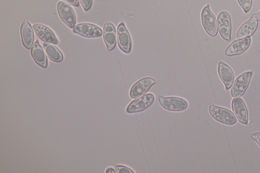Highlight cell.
I'll return each mask as SVG.
<instances>
[{"label": "cell", "mask_w": 260, "mask_h": 173, "mask_svg": "<svg viewBox=\"0 0 260 173\" xmlns=\"http://www.w3.org/2000/svg\"><path fill=\"white\" fill-rule=\"evenodd\" d=\"M209 112L214 119L221 123L232 125L237 123V119L234 114L226 108L211 104Z\"/></svg>", "instance_id": "1"}, {"label": "cell", "mask_w": 260, "mask_h": 173, "mask_svg": "<svg viewBox=\"0 0 260 173\" xmlns=\"http://www.w3.org/2000/svg\"><path fill=\"white\" fill-rule=\"evenodd\" d=\"M201 17L203 26L207 33L212 37L216 36L218 32L217 21L209 4L203 8Z\"/></svg>", "instance_id": "2"}, {"label": "cell", "mask_w": 260, "mask_h": 173, "mask_svg": "<svg viewBox=\"0 0 260 173\" xmlns=\"http://www.w3.org/2000/svg\"><path fill=\"white\" fill-rule=\"evenodd\" d=\"M155 96L151 93L144 94L132 100L126 107V112L133 114L142 112L149 107L154 102Z\"/></svg>", "instance_id": "3"}, {"label": "cell", "mask_w": 260, "mask_h": 173, "mask_svg": "<svg viewBox=\"0 0 260 173\" xmlns=\"http://www.w3.org/2000/svg\"><path fill=\"white\" fill-rule=\"evenodd\" d=\"M252 74L253 73L251 71L245 72L236 79L231 90V95L233 97H240L245 93Z\"/></svg>", "instance_id": "4"}, {"label": "cell", "mask_w": 260, "mask_h": 173, "mask_svg": "<svg viewBox=\"0 0 260 173\" xmlns=\"http://www.w3.org/2000/svg\"><path fill=\"white\" fill-rule=\"evenodd\" d=\"M158 101L161 107L172 112L184 111L187 109L188 105L185 99L176 96H160Z\"/></svg>", "instance_id": "5"}, {"label": "cell", "mask_w": 260, "mask_h": 173, "mask_svg": "<svg viewBox=\"0 0 260 173\" xmlns=\"http://www.w3.org/2000/svg\"><path fill=\"white\" fill-rule=\"evenodd\" d=\"M218 30L221 37L226 41H230L231 37L232 23L230 14L222 11L217 18Z\"/></svg>", "instance_id": "6"}, {"label": "cell", "mask_w": 260, "mask_h": 173, "mask_svg": "<svg viewBox=\"0 0 260 173\" xmlns=\"http://www.w3.org/2000/svg\"><path fill=\"white\" fill-rule=\"evenodd\" d=\"M60 19L68 27L74 28L76 23V17L73 9L68 4L59 1L57 6Z\"/></svg>", "instance_id": "7"}, {"label": "cell", "mask_w": 260, "mask_h": 173, "mask_svg": "<svg viewBox=\"0 0 260 173\" xmlns=\"http://www.w3.org/2000/svg\"><path fill=\"white\" fill-rule=\"evenodd\" d=\"M155 83V80L151 77H145L138 80L131 87L129 96L132 98H136L144 95Z\"/></svg>", "instance_id": "8"}, {"label": "cell", "mask_w": 260, "mask_h": 173, "mask_svg": "<svg viewBox=\"0 0 260 173\" xmlns=\"http://www.w3.org/2000/svg\"><path fill=\"white\" fill-rule=\"evenodd\" d=\"M117 40L119 48L122 52L126 54L131 52L132 46L131 36L123 22L117 26Z\"/></svg>", "instance_id": "9"}, {"label": "cell", "mask_w": 260, "mask_h": 173, "mask_svg": "<svg viewBox=\"0 0 260 173\" xmlns=\"http://www.w3.org/2000/svg\"><path fill=\"white\" fill-rule=\"evenodd\" d=\"M73 31L85 38H96L103 34L102 29L98 26L87 23H82L75 25Z\"/></svg>", "instance_id": "10"}, {"label": "cell", "mask_w": 260, "mask_h": 173, "mask_svg": "<svg viewBox=\"0 0 260 173\" xmlns=\"http://www.w3.org/2000/svg\"><path fill=\"white\" fill-rule=\"evenodd\" d=\"M232 109L239 122L247 124L248 122V114L244 100L240 97L234 98L232 101Z\"/></svg>", "instance_id": "11"}, {"label": "cell", "mask_w": 260, "mask_h": 173, "mask_svg": "<svg viewBox=\"0 0 260 173\" xmlns=\"http://www.w3.org/2000/svg\"><path fill=\"white\" fill-rule=\"evenodd\" d=\"M251 42L250 37L236 40L226 48L225 54L229 56L241 54L249 48Z\"/></svg>", "instance_id": "12"}, {"label": "cell", "mask_w": 260, "mask_h": 173, "mask_svg": "<svg viewBox=\"0 0 260 173\" xmlns=\"http://www.w3.org/2000/svg\"><path fill=\"white\" fill-rule=\"evenodd\" d=\"M217 72L220 80L225 86V89H230L235 79L232 68L227 64L221 61L218 63Z\"/></svg>", "instance_id": "13"}, {"label": "cell", "mask_w": 260, "mask_h": 173, "mask_svg": "<svg viewBox=\"0 0 260 173\" xmlns=\"http://www.w3.org/2000/svg\"><path fill=\"white\" fill-rule=\"evenodd\" d=\"M33 29L38 37L43 41L52 43L53 44H58V40L53 31L42 24H35L32 25Z\"/></svg>", "instance_id": "14"}, {"label": "cell", "mask_w": 260, "mask_h": 173, "mask_svg": "<svg viewBox=\"0 0 260 173\" xmlns=\"http://www.w3.org/2000/svg\"><path fill=\"white\" fill-rule=\"evenodd\" d=\"M103 39L108 50H113L116 45V29L113 24L106 22L103 26Z\"/></svg>", "instance_id": "15"}, {"label": "cell", "mask_w": 260, "mask_h": 173, "mask_svg": "<svg viewBox=\"0 0 260 173\" xmlns=\"http://www.w3.org/2000/svg\"><path fill=\"white\" fill-rule=\"evenodd\" d=\"M258 24V20L252 16L238 29L236 34L237 38L241 39L250 37L256 30Z\"/></svg>", "instance_id": "16"}, {"label": "cell", "mask_w": 260, "mask_h": 173, "mask_svg": "<svg viewBox=\"0 0 260 173\" xmlns=\"http://www.w3.org/2000/svg\"><path fill=\"white\" fill-rule=\"evenodd\" d=\"M20 33L23 45L27 49H30L34 42V33L31 25L27 20L22 23Z\"/></svg>", "instance_id": "17"}, {"label": "cell", "mask_w": 260, "mask_h": 173, "mask_svg": "<svg viewBox=\"0 0 260 173\" xmlns=\"http://www.w3.org/2000/svg\"><path fill=\"white\" fill-rule=\"evenodd\" d=\"M31 54L34 59L39 65L43 68L47 67V56L38 41H36L31 47Z\"/></svg>", "instance_id": "18"}, {"label": "cell", "mask_w": 260, "mask_h": 173, "mask_svg": "<svg viewBox=\"0 0 260 173\" xmlns=\"http://www.w3.org/2000/svg\"><path fill=\"white\" fill-rule=\"evenodd\" d=\"M43 45L46 53L51 60L55 62H60L62 60V53L58 48L46 42L44 43Z\"/></svg>", "instance_id": "19"}, {"label": "cell", "mask_w": 260, "mask_h": 173, "mask_svg": "<svg viewBox=\"0 0 260 173\" xmlns=\"http://www.w3.org/2000/svg\"><path fill=\"white\" fill-rule=\"evenodd\" d=\"M245 13H248L252 6V0H237Z\"/></svg>", "instance_id": "20"}, {"label": "cell", "mask_w": 260, "mask_h": 173, "mask_svg": "<svg viewBox=\"0 0 260 173\" xmlns=\"http://www.w3.org/2000/svg\"><path fill=\"white\" fill-rule=\"evenodd\" d=\"M115 169L118 173H134L135 172L128 167L122 165H116Z\"/></svg>", "instance_id": "21"}, {"label": "cell", "mask_w": 260, "mask_h": 173, "mask_svg": "<svg viewBox=\"0 0 260 173\" xmlns=\"http://www.w3.org/2000/svg\"><path fill=\"white\" fill-rule=\"evenodd\" d=\"M85 11L89 10L92 5L93 0H79Z\"/></svg>", "instance_id": "22"}, {"label": "cell", "mask_w": 260, "mask_h": 173, "mask_svg": "<svg viewBox=\"0 0 260 173\" xmlns=\"http://www.w3.org/2000/svg\"><path fill=\"white\" fill-rule=\"evenodd\" d=\"M68 4L75 6L78 7L79 5V2L78 0H62Z\"/></svg>", "instance_id": "23"}, {"label": "cell", "mask_w": 260, "mask_h": 173, "mask_svg": "<svg viewBox=\"0 0 260 173\" xmlns=\"http://www.w3.org/2000/svg\"><path fill=\"white\" fill-rule=\"evenodd\" d=\"M252 137L254 139L260 147V132H256L252 135Z\"/></svg>", "instance_id": "24"}, {"label": "cell", "mask_w": 260, "mask_h": 173, "mask_svg": "<svg viewBox=\"0 0 260 173\" xmlns=\"http://www.w3.org/2000/svg\"><path fill=\"white\" fill-rule=\"evenodd\" d=\"M253 17L255 18L257 20L260 21V11L253 15Z\"/></svg>", "instance_id": "25"}, {"label": "cell", "mask_w": 260, "mask_h": 173, "mask_svg": "<svg viewBox=\"0 0 260 173\" xmlns=\"http://www.w3.org/2000/svg\"><path fill=\"white\" fill-rule=\"evenodd\" d=\"M116 172V171L115 169H114V168H113L112 167H109L106 170V173Z\"/></svg>", "instance_id": "26"}]
</instances>
